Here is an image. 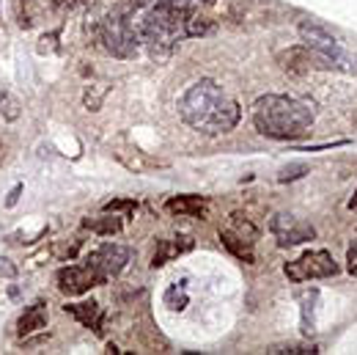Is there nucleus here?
<instances>
[{"instance_id":"7","label":"nucleus","mask_w":357,"mask_h":355,"mask_svg":"<svg viewBox=\"0 0 357 355\" xmlns=\"http://www.w3.org/2000/svg\"><path fill=\"white\" fill-rule=\"evenodd\" d=\"M269 231L275 234L278 245L280 248H291V245H303L316 237V229L308 221L291 215V212H278L272 221H269Z\"/></svg>"},{"instance_id":"15","label":"nucleus","mask_w":357,"mask_h":355,"mask_svg":"<svg viewBox=\"0 0 357 355\" xmlns=\"http://www.w3.org/2000/svg\"><path fill=\"white\" fill-rule=\"evenodd\" d=\"M228 231H234L236 237H242V240L250 242V245H256V240H259V226L250 221L248 215H242V212H234V215H231Z\"/></svg>"},{"instance_id":"9","label":"nucleus","mask_w":357,"mask_h":355,"mask_svg":"<svg viewBox=\"0 0 357 355\" xmlns=\"http://www.w3.org/2000/svg\"><path fill=\"white\" fill-rule=\"evenodd\" d=\"M278 61H280V66L283 69H289V72H311V69H333V64L324 58V55H319L316 50L311 47H291L289 52H280L278 55Z\"/></svg>"},{"instance_id":"10","label":"nucleus","mask_w":357,"mask_h":355,"mask_svg":"<svg viewBox=\"0 0 357 355\" xmlns=\"http://www.w3.org/2000/svg\"><path fill=\"white\" fill-rule=\"evenodd\" d=\"M192 245H195V242H192V237H187V234L160 240L157 248H154V256H151V267H162L165 262H171V259H176L181 254L192 251Z\"/></svg>"},{"instance_id":"23","label":"nucleus","mask_w":357,"mask_h":355,"mask_svg":"<svg viewBox=\"0 0 357 355\" xmlns=\"http://www.w3.org/2000/svg\"><path fill=\"white\" fill-rule=\"evenodd\" d=\"M20 193H22V184H14V190L8 193V198H6V207H14L17 204V198H20Z\"/></svg>"},{"instance_id":"20","label":"nucleus","mask_w":357,"mask_h":355,"mask_svg":"<svg viewBox=\"0 0 357 355\" xmlns=\"http://www.w3.org/2000/svg\"><path fill=\"white\" fill-rule=\"evenodd\" d=\"M135 204L132 198H116V201H107L105 204V212H135Z\"/></svg>"},{"instance_id":"1","label":"nucleus","mask_w":357,"mask_h":355,"mask_svg":"<svg viewBox=\"0 0 357 355\" xmlns=\"http://www.w3.org/2000/svg\"><path fill=\"white\" fill-rule=\"evenodd\" d=\"M178 116L187 127L204 135H225L231 133L239 119L242 108L236 99H231L215 80L204 78L192 83L190 89L178 96Z\"/></svg>"},{"instance_id":"18","label":"nucleus","mask_w":357,"mask_h":355,"mask_svg":"<svg viewBox=\"0 0 357 355\" xmlns=\"http://www.w3.org/2000/svg\"><path fill=\"white\" fill-rule=\"evenodd\" d=\"M165 306L171 311H181L187 306V292H184V287H178V284H171V287H168V292H165Z\"/></svg>"},{"instance_id":"8","label":"nucleus","mask_w":357,"mask_h":355,"mask_svg":"<svg viewBox=\"0 0 357 355\" xmlns=\"http://www.w3.org/2000/svg\"><path fill=\"white\" fill-rule=\"evenodd\" d=\"M55 281H58V289L69 298H77V295H86L91 287H99L102 278L91 270L89 265H69L61 267L55 273Z\"/></svg>"},{"instance_id":"17","label":"nucleus","mask_w":357,"mask_h":355,"mask_svg":"<svg viewBox=\"0 0 357 355\" xmlns=\"http://www.w3.org/2000/svg\"><path fill=\"white\" fill-rule=\"evenodd\" d=\"M267 353L272 355H313L319 353L313 345H300V342H291V345H275V347H269Z\"/></svg>"},{"instance_id":"19","label":"nucleus","mask_w":357,"mask_h":355,"mask_svg":"<svg viewBox=\"0 0 357 355\" xmlns=\"http://www.w3.org/2000/svg\"><path fill=\"white\" fill-rule=\"evenodd\" d=\"M303 174H308V166L305 163H294V166H286L278 174V182H291V179H300Z\"/></svg>"},{"instance_id":"21","label":"nucleus","mask_w":357,"mask_h":355,"mask_svg":"<svg viewBox=\"0 0 357 355\" xmlns=\"http://www.w3.org/2000/svg\"><path fill=\"white\" fill-rule=\"evenodd\" d=\"M347 270H349L352 275H357V237H355V242L349 245V251H347Z\"/></svg>"},{"instance_id":"16","label":"nucleus","mask_w":357,"mask_h":355,"mask_svg":"<svg viewBox=\"0 0 357 355\" xmlns=\"http://www.w3.org/2000/svg\"><path fill=\"white\" fill-rule=\"evenodd\" d=\"M86 229L107 237V234H119V231L124 229V221H121L116 212H105L102 218H89V221H86Z\"/></svg>"},{"instance_id":"3","label":"nucleus","mask_w":357,"mask_h":355,"mask_svg":"<svg viewBox=\"0 0 357 355\" xmlns=\"http://www.w3.org/2000/svg\"><path fill=\"white\" fill-rule=\"evenodd\" d=\"M96 36L102 47L116 55V58H135L137 47H140V36L135 28L132 17L124 8H113L99 25H96Z\"/></svg>"},{"instance_id":"13","label":"nucleus","mask_w":357,"mask_h":355,"mask_svg":"<svg viewBox=\"0 0 357 355\" xmlns=\"http://www.w3.org/2000/svg\"><path fill=\"white\" fill-rule=\"evenodd\" d=\"M42 328H47V303H33L20 317L17 331H20V336H28V333H36Z\"/></svg>"},{"instance_id":"6","label":"nucleus","mask_w":357,"mask_h":355,"mask_svg":"<svg viewBox=\"0 0 357 355\" xmlns=\"http://www.w3.org/2000/svg\"><path fill=\"white\" fill-rule=\"evenodd\" d=\"M127 262H130V248L127 245H119V242L99 245L96 251H91L89 259H86V265L102 278V284L110 281V278H116L127 267Z\"/></svg>"},{"instance_id":"2","label":"nucleus","mask_w":357,"mask_h":355,"mask_svg":"<svg viewBox=\"0 0 357 355\" xmlns=\"http://www.w3.org/2000/svg\"><path fill=\"white\" fill-rule=\"evenodd\" d=\"M253 124L256 130L275 140H291L311 130L313 105L305 99L267 94L253 102Z\"/></svg>"},{"instance_id":"11","label":"nucleus","mask_w":357,"mask_h":355,"mask_svg":"<svg viewBox=\"0 0 357 355\" xmlns=\"http://www.w3.org/2000/svg\"><path fill=\"white\" fill-rule=\"evenodd\" d=\"M165 210L174 215H184V218H206L209 201L204 196H178V198H168Z\"/></svg>"},{"instance_id":"25","label":"nucleus","mask_w":357,"mask_h":355,"mask_svg":"<svg viewBox=\"0 0 357 355\" xmlns=\"http://www.w3.org/2000/svg\"><path fill=\"white\" fill-rule=\"evenodd\" d=\"M3 99H6V91H3V86H0V102H3Z\"/></svg>"},{"instance_id":"24","label":"nucleus","mask_w":357,"mask_h":355,"mask_svg":"<svg viewBox=\"0 0 357 355\" xmlns=\"http://www.w3.org/2000/svg\"><path fill=\"white\" fill-rule=\"evenodd\" d=\"M349 210H357V190H355V196L349 198Z\"/></svg>"},{"instance_id":"22","label":"nucleus","mask_w":357,"mask_h":355,"mask_svg":"<svg viewBox=\"0 0 357 355\" xmlns=\"http://www.w3.org/2000/svg\"><path fill=\"white\" fill-rule=\"evenodd\" d=\"M0 275H8V278L17 275V270H14V265H11L8 259H0Z\"/></svg>"},{"instance_id":"12","label":"nucleus","mask_w":357,"mask_h":355,"mask_svg":"<svg viewBox=\"0 0 357 355\" xmlns=\"http://www.w3.org/2000/svg\"><path fill=\"white\" fill-rule=\"evenodd\" d=\"M66 314H72L77 322H83L93 333H102V306L96 300H86V303H69L63 306Z\"/></svg>"},{"instance_id":"14","label":"nucleus","mask_w":357,"mask_h":355,"mask_svg":"<svg viewBox=\"0 0 357 355\" xmlns=\"http://www.w3.org/2000/svg\"><path fill=\"white\" fill-rule=\"evenodd\" d=\"M220 242H223L225 251H228V254H234L236 259H242V262H248V265H253V262H256L253 245H250V242H245L242 237H236L234 231L223 229V231H220Z\"/></svg>"},{"instance_id":"4","label":"nucleus","mask_w":357,"mask_h":355,"mask_svg":"<svg viewBox=\"0 0 357 355\" xmlns=\"http://www.w3.org/2000/svg\"><path fill=\"white\" fill-rule=\"evenodd\" d=\"M300 39H303V45L311 47V50H316L319 55H324L330 64H333V69H349L347 64H352L349 61V55L344 52V47H341V42L321 25V22H316V20H303L300 22Z\"/></svg>"},{"instance_id":"5","label":"nucleus","mask_w":357,"mask_h":355,"mask_svg":"<svg viewBox=\"0 0 357 355\" xmlns=\"http://www.w3.org/2000/svg\"><path fill=\"white\" fill-rule=\"evenodd\" d=\"M283 273L291 281L303 284V281H313V278H330V275H335L338 265H335V259H333L330 251H308L300 259L289 262V265L283 267Z\"/></svg>"}]
</instances>
